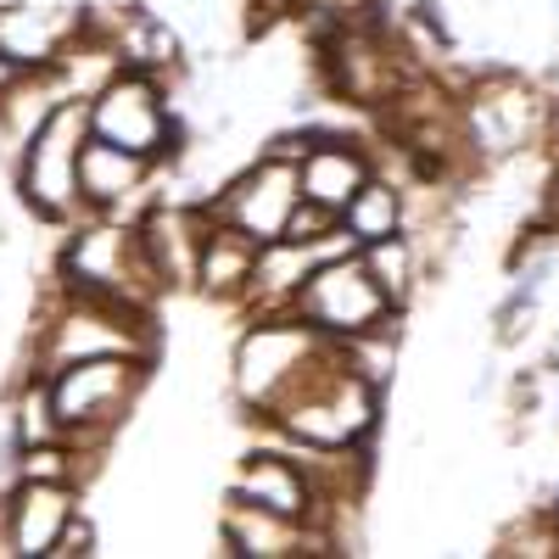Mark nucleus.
Returning a JSON list of instances; mask_svg holds the SVG:
<instances>
[{
  "instance_id": "9",
  "label": "nucleus",
  "mask_w": 559,
  "mask_h": 559,
  "mask_svg": "<svg viewBox=\"0 0 559 559\" xmlns=\"http://www.w3.org/2000/svg\"><path fill=\"white\" fill-rule=\"evenodd\" d=\"M229 492L258 503V509H269V515H280V521H297V526H313V532L331 526V509H324V498H319V487L308 476V464H297L292 453H274V448L247 453L241 476H236ZM324 537H331V532H324Z\"/></svg>"
},
{
  "instance_id": "2",
  "label": "nucleus",
  "mask_w": 559,
  "mask_h": 559,
  "mask_svg": "<svg viewBox=\"0 0 559 559\" xmlns=\"http://www.w3.org/2000/svg\"><path fill=\"white\" fill-rule=\"evenodd\" d=\"M157 358H123V353H102V358H73L62 369H51V408L62 419V442L79 459H96L112 431L123 426V414L134 408L140 386H146Z\"/></svg>"
},
{
  "instance_id": "21",
  "label": "nucleus",
  "mask_w": 559,
  "mask_h": 559,
  "mask_svg": "<svg viewBox=\"0 0 559 559\" xmlns=\"http://www.w3.org/2000/svg\"><path fill=\"white\" fill-rule=\"evenodd\" d=\"M102 548V532H96V521L84 515V509H73L68 515V526H62V537H57V548H51V559H90Z\"/></svg>"
},
{
  "instance_id": "13",
  "label": "nucleus",
  "mask_w": 559,
  "mask_h": 559,
  "mask_svg": "<svg viewBox=\"0 0 559 559\" xmlns=\"http://www.w3.org/2000/svg\"><path fill=\"white\" fill-rule=\"evenodd\" d=\"M84 7H0V68H57L84 28Z\"/></svg>"
},
{
  "instance_id": "14",
  "label": "nucleus",
  "mask_w": 559,
  "mask_h": 559,
  "mask_svg": "<svg viewBox=\"0 0 559 559\" xmlns=\"http://www.w3.org/2000/svg\"><path fill=\"white\" fill-rule=\"evenodd\" d=\"M218 537L229 554H241V559H292V554H319V548H331V537L313 532V526H297V521H280L269 515V509L247 503L229 492V509H224V521H218Z\"/></svg>"
},
{
  "instance_id": "20",
  "label": "nucleus",
  "mask_w": 559,
  "mask_h": 559,
  "mask_svg": "<svg viewBox=\"0 0 559 559\" xmlns=\"http://www.w3.org/2000/svg\"><path fill=\"white\" fill-rule=\"evenodd\" d=\"M12 442L17 448H39V442H62V419L51 408V381L28 376L12 397Z\"/></svg>"
},
{
  "instance_id": "17",
  "label": "nucleus",
  "mask_w": 559,
  "mask_h": 559,
  "mask_svg": "<svg viewBox=\"0 0 559 559\" xmlns=\"http://www.w3.org/2000/svg\"><path fill=\"white\" fill-rule=\"evenodd\" d=\"M509 84V79H503ZM526 118H532V96L526 90H492V96H481L471 107V129H476V152L487 157H509L526 146Z\"/></svg>"
},
{
  "instance_id": "3",
  "label": "nucleus",
  "mask_w": 559,
  "mask_h": 559,
  "mask_svg": "<svg viewBox=\"0 0 559 559\" xmlns=\"http://www.w3.org/2000/svg\"><path fill=\"white\" fill-rule=\"evenodd\" d=\"M90 134V102L84 96H62L45 123L17 146L12 174H17V197L39 224H79L84 202H79V146Z\"/></svg>"
},
{
  "instance_id": "1",
  "label": "nucleus",
  "mask_w": 559,
  "mask_h": 559,
  "mask_svg": "<svg viewBox=\"0 0 559 559\" xmlns=\"http://www.w3.org/2000/svg\"><path fill=\"white\" fill-rule=\"evenodd\" d=\"M57 280H62L68 297L140 308V313H152V302L163 297V280L152 274L134 224L107 218V213H84L73 224V236H68V247L57 258Z\"/></svg>"
},
{
  "instance_id": "10",
  "label": "nucleus",
  "mask_w": 559,
  "mask_h": 559,
  "mask_svg": "<svg viewBox=\"0 0 559 559\" xmlns=\"http://www.w3.org/2000/svg\"><path fill=\"white\" fill-rule=\"evenodd\" d=\"M157 174L163 168L152 157L123 152L102 134H84V146H79V202H84V213H107V218L134 224L129 202H146Z\"/></svg>"
},
{
  "instance_id": "8",
  "label": "nucleus",
  "mask_w": 559,
  "mask_h": 559,
  "mask_svg": "<svg viewBox=\"0 0 559 559\" xmlns=\"http://www.w3.org/2000/svg\"><path fill=\"white\" fill-rule=\"evenodd\" d=\"M302 202L297 191V157H280V152H258V163H247L236 179H224L213 197H202L213 224L241 229L247 241H280L286 236V218Z\"/></svg>"
},
{
  "instance_id": "19",
  "label": "nucleus",
  "mask_w": 559,
  "mask_h": 559,
  "mask_svg": "<svg viewBox=\"0 0 559 559\" xmlns=\"http://www.w3.org/2000/svg\"><path fill=\"white\" fill-rule=\"evenodd\" d=\"M358 263H364V274L381 286V297H386L392 308H408V297H414V247H408L403 229H397V236H386V241L358 247Z\"/></svg>"
},
{
  "instance_id": "12",
  "label": "nucleus",
  "mask_w": 559,
  "mask_h": 559,
  "mask_svg": "<svg viewBox=\"0 0 559 559\" xmlns=\"http://www.w3.org/2000/svg\"><path fill=\"white\" fill-rule=\"evenodd\" d=\"M79 509V481H17L0 498V521H7V554L23 559H51L68 515Z\"/></svg>"
},
{
  "instance_id": "15",
  "label": "nucleus",
  "mask_w": 559,
  "mask_h": 559,
  "mask_svg": "<svg viewBox=\"0 0 559 559\" xmlns=\"http://www.w3.org/2000/svg\"><path fill=\"white\" fill-rule=\"evenodd\" d=\"M369 174H376V157H369L353 134H342V140H313V146L297 157V191H302V202H319V207L342 213L347 197L358 191Z\"/></svg>"
},
{
  "instance_id": "5",
  "label": "nucleus",
  "mask_w": 559,
  "mask_h": 559,
  "mask_svg": "<svg viewBox=\"0 0 559 559\" xmlns=\"http://www.w3.org/2000/svg\"><path fill=\"white\" fill-rule=\"evenodd\" d=\"M102 353L157 358L152 313L112 308V302H90V297H68V292H62L57 313L45 319V336H39V347H34V369H28V376H51V369H62V364H73V358H102Z\"/></svg>"
},
{
  "instance_id": "18",
  "label": "nucleus",
  "mask_w": 559,
  "mask_h": 559,
  "mask_svg": "<svg viewBox=\"0 0 559 559\" xmlns=\"http://www.w3.org/2000/svg\"><path fill=\"white\" fill-rule=\"evenodd\" d=\"M342 229L358 241V247H369V241H386V236H397L403 229V191L392 179H381V174H369L358 191L347 197V207H342Z\"/></svg>"
},
{
  "instance_id": "6",
  "label": "nucleus",
  "mask_w": 559,
  "mask_h": 559,
  "mask_svg": "<svg viewBox=\"0 0 559 559\" xmlns=\"http://www.w3.org/2000/svg\"><path fill=\"white\" fill-rule=\"evenodd\" d=\"M324 342L313 324H302L297 313H258L252 331L236 347V397L258 414H269L280 397L292 392V381L324 353Z\"/></svg>"
},
{
  "instance_id": "16",
  "label": "nucleus",
  "mask_w": 559,
  "mask_h": 559,
  "mask_svg": "<svg viewBox=\"0 0 559 559\" xmlns=\"http://www.w3.org/2000/svg\"><path fill=\"white\" fill-rule=\"evenodd\" d=\"M258 263V241H247L241 229L213 224L207 218V236H202V258H197V286L218 302H241L247 297V280Z\"/></svg>"
},
{
  "instance_id": "4",
  "label": "nucleus",
  "mask_w": 559,
  "mask_h": 559,
  "mask_svg": "<svg viewBox=\"0 0 559 559\" xmlns=\"http://www.w3.org/2000/svg\"><path fill=\"white\" fill-rule=\"evenodd\" d=\"M90 102V134L112 140L123 152H140L152 157L157 168L179 163L185 152V129H179V112L168 102V79L157 73H140V68H118Z\"/></svg>"
},
{
  "instance_id": "11",
  "label": "nucleus",
  "mask_w": 559,
  "mask_h": 559,
  "mask_svg": "<svg viewBox=\"0 0 559 559\" xmlns=\"http://www.w3.org/2000/svg\"><path fill=\"white\" fill-rule=\"evenodd\" d=\"M134 236L146 247V263L163 280V292L197 286V258H202V236H207L202 202H152L134 218Z\"/></svg>"
},
{
  "instance_id": "7",
  "label": "nucleus",
  "mask_w": 559,
  "mask_h": 559,
  "mask_svg": "<svg viewBox=\"0 0 559 559\" xmlns=\"http://www.w3.org/2000/svg\"><path fill=\"white\" fill-rule=\"evenodd\" d=\"M292 313L302 324H313L319 336H331V342H347V336H364V331H376L381 319L403 313L381 297V286L364 274L358 252H342V258H319L313 274L302 280V292L292 302Z\"/></svg>"
}]
</instances>
